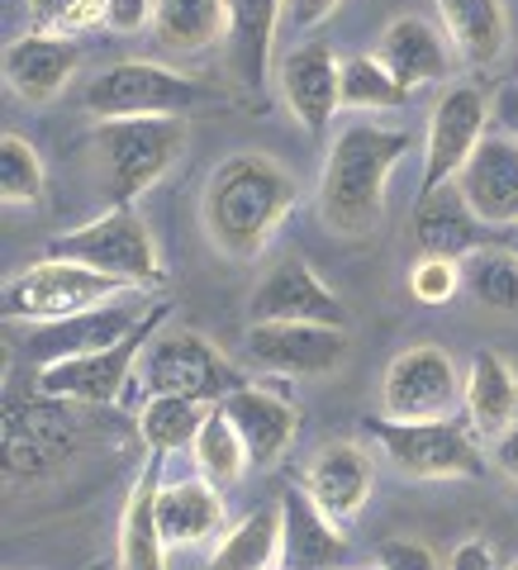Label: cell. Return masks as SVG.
Segmentation results:
<instances>
[{"mask_svg":"<svg viewBox=\"0 0 518 570\" xmlns=\"http://www.w3.org/2000/svg\"><path fill=\"white\" fill-rule=\"evenodd\" d=\"M300 205V181L272 153H228L209 171L201 195V224L214 253L253 262L272 243L276 228Z\"/></svg>","mask_w":518,"mask_h":570,"instance_id":"obj_1","label":"cell"},{"mask_svg":"<svg viewBox=\"0 0 518 570\" xmlns=\"http://www.w3.org/2000/svg\"><path fill=\"white\" fill-rule=\"evenodd\" d=\"M414 148V134L381 129V124H348L338 129L319 176V219L333 238L362 243L385 219L390 176Z\"/></svg>","mask_w":518,"mask_h":570,"instance_id":"obj_2","label":"cell"},{"mask_svg":"<svg viewBox=\"0 0 518 570\" xmlns=\"http://www.w3.org/2000/svg\"><path fill=\"white\" fill-rule=\"evenodd\" d=\"M190 129L182 115L153 119H100L96 124V157L105 171V195L110 205H134L163 176L182 163Z\"/></svg>","mask_w":518,"mask_h":570,"instance_id":"obj_3","label":"cell"},{"mask_svg":"<svg viewBox=\"0 0 518 570\" xmlns=\"http://www.w3.org/2000/svg\"><path fill=\"white\" fill-rule=\"evenodd\" d=\"M48 257L81 262V266H91V272H105L124 285H134V291H163L167 285V266H163V253H157V238L134 205H115V209H105L100 219L71 228V234H58L48 243Z\"/></svg>","mask_w":518,"mask_h":570,"instance_id":"obj_4","label":"cell"},{"mask_svg":"<svg viewBox=\"0 0 518 570\" xmlns=\"http://www.w3.org/2000/svg\"><path fill=\"white\" fill-rule=\"evenodd\" d=\"M77 400H58V395H33L6 400V438H0V452H6V475L10 480H52L58 471L71 466V456L81 448L86 419H81Z\"/></svg>","mask_w":518,"mask_h":570,"instance_id":"obj_5","label":"cell"},{"mask_svg":"<svg viewBox=\"0 0 518 570\" xmlns=\"http://www.w3.org/2000/svg\"><path fill=\"white\" fill-rule=\"evenodd\" d=\"M124 291H134V285L91 272L81 262L43 257L6 281V299L0 305H6L10 324H58V318H77L100 305H115Z\"/></svg>","mask_w":518,"mask_h":570,"instance_id":"obj_6","label":"cell"},{"mask_svg":"<svg viewBox=\"0 0 518 570\" xmlns=\"http://www.w3.org/2000/svg\"><path fill=\"white\" fill-rule=\"evenodd\" d=\"M138 390L148 395H186V400H205L219 404L224 395H234L243 385L238 366L209 343V337L190 333V328H172L157 333L138 356Z\"/></svg>","mask_w":518,"mask_h":570,"instance_id":"obj_7","label":"cell"},{"mask_svg":"<svg viewBox=\"0 0 518 570\" xmlns=\"http://www.w3.org/2000/svg\"><path fill=\"white\" fill-rule=\"evenodd\" d=\"M167 314H172V299H153V309L138 318V328L129 337H119L115 347H100V352L67 356V362L43 366L39 371V390H43V395H58V400H77L86 409L119 404L124 385H129L134 371H138L143 347H148L157 337V328L167 324Z\"/></svg>","mask_w":518,"mask_h":570,"instance_id":"obj_8","label":"cell"},{"mask_svg":"<svg viewBox=\"0 0 518 570\" xmlns=\"http://www.w3.org/2000/svg\"><path fill=\"white\" fill-rule=\"evenodd\" d=\"M81 100L96 119H153V115H186L195 100H205V86L163 62L129 58L91 77Z\"/></svg>","mask_w":518,"mask_h":570,"instance_id":"obj_9","label":"cell"},{"mask_svg":"<svg viewBox=\"0 0 518 570\" xmlns=\"http://www.w3.org/2000/svg\"><path fill=\"white\" fill-rule=\"evenodd\" d=\"M371 438L381 442L390 466L414 475V480H471L480 475V452L471 433L452 419H423V423H400V419H371Z\"/></svg>","mask_w":518,"mask_h":570,"instance_id":"obj_10","label":"cell"},{"mask_svg":"<svg viewBox=\"0 0 518 570\" xmlns=\"http://www.w3.org/2000/svg\"><path fill=\"white\" fill-rule=\"evenodd\" d=\"M490 96L476 81H452L438 96L433 115H428V142H423V181H419V200L442 186H452L467 163L476 157L480 138L490 124Z\"/></svg>","mask_w":518,"mask_h":570,"instance_id":"obj_11","label":"cell"},{"mask_svg":"<svg viewBox=\"0 0 518 570\" xmlns=\"http://www.w3.org/2000/svg\"><path fill=\"white\" fill-rule=\"evenodd\" d=\"M461 371L442 347L414 343L390 356L381 376V409L385 419L423 423V419H448V409L461 400Z\"/></svg>","mask_w":518,"mask_h":570,"instance_id":"obj_12","label":"cell"},{"mask_svg":"<svg viewBox=\"0 0 518 570\" xmlns=\"http://www.w3.org/2000/svg\"><path fill=\"white\" fill-rule=\"evenodd\" d=\"M247 324H333L348 328V305L338 299L314 266L291 253L272 262L247 299Z\"/></svg>","mask_w":518,"mask_h":570,"instance_id":"obj_13","label":"cell"},{"mask_svg":"<svg viewBox=\"0 0 518 570\" xmlns=\"http://www.w3.org/2000/svg\"><path fill=\"white\" fill-rule=\"evenodd\" d=\"M352 337L348 328L333 324H253L243 337V356L257 371H272V376H329L348 362Z\"/></svg>","mask_w":518,"mask_h":570,"instance_id":"obj_14","label":"cell"},{"mask_svg":"<svg viewBox=\"0 0 518 570\" xmlns=\"http://www.w3.org/2000/svg\"><path fill=\"white\" fill-rule=\"evenodd\" d=\"M281 96L285 110L305 134H324L333 115L343 110V62L329 43H295L281 62Z\"/></svg>","mask_w":518,"mask_h":570,"instance_id":"obj_15","label":"cell"},{"mask_svg":"<svg viewBox=\"0 0 518 570\" xmlns=\"http://www.w3.org/2000/svg\"><path fill=\"white\" fill-rule=\"evenodd\" d=\"M457 190L486 228H514L518 224V138L505 129L480 138L467 171L457 176Z\"/></svg>","mask_w":518,"mask_h":570,"instance_id":"obj_16","label":"cell"},{"mask_svg":"<svg viewBox=\"0 0 518 570\" xmlns=\"http://www.w3.org/2000/svg\"><path fill=\"white\" fill-rule=\"evenodd\" d=\"M348 532L338 528L324 509L291 485L281 494V570H343Z\"/></svg>","mask_w":518,"mask_h":570,"instance_id":"obj_17","label":"cell"},{"mask_svg":"<svg viewBox=\"0 0 518 570\" xmlns=\"http://www.w3.org/2000/svg\"><path fill=\"white\" fill-rule=\"evenodd\" d=\"M153 305H100L91 314H77V318H58V324H39V333L25 343V352L43 366L52 362H67V356H86V352H100V347H115L119 337H129L138 328V318L148 314Z\"/></svg>","mask_w":518,"mask_h":570,"instance_id":"obj_18","label":"cell"},{"mask_svg":"<svg viewBox=\"0 0 518 570\" xmlns=\"http://www.w3.org/2000/svg\"><path fill=\"white\" fill-rule=\"evenodd\" d=\"M81 67V48L71 43V33H43L33 29L25 39H14L6 48V81L20 100H58L67 91V81Z\"/></svg>","mask_w":518,"mask_h":570,"instance_id":"obj_19","label":"cell"},{"mask_svg":"<svg viewBox=\"0 0 518 570\" xmlns=\"http://www.w3.org/2000/svg\"><path fill=\"white\" fill-rule=\"evenodd\" d=\"M224 414L234 419L238 438L247 442V456L253 466H276V461L291 452L295 428H300V409L276 395V390H257V385H238L234 395H224Z\"/></svg>","mask_w":518,"mask_h":570,"instance_id":"obj_20","label":"cell"},{"mask_svg":"<svg viewBox=\"0 0 518 570\" xmlns=\"http://www.w3.org/2000/svg\"><path fill=\"white\" fill-rule=\"evenodd\" d=\"M300 485H305V494L333 523H348L371 499V461L356 442H329V448L314 452L305 475H300Z\"/></svg>","mask_w":518,"mask_h":570,"instance_id":"obj_21","label":"cell"},{"mask_svg":"<svg viewBox=\"0 0 518 570\" xmlns=\"http://www.w3.org/2000/svg\"><path fill=\"white\" fill-rule=\"evenodd\" d=\"M285 20V0H228V77L243 96H257L272 67L276 24Z\"/></svg>","mask_w":518,"mask_h":570,"instance_id":"obj_22","label":"cell"},{"mask_svg":"<svg viewBox=\"0 0 518 570\" xmlns=\"http://www.w3.org/2000/svg\"><path fill=\"white\" fill-rule=\"evenodd\" d=\"M409 234H414L419 257L467 262L471 253H480V234H486V224L476 219V209L461 200V190L452 181V186H442L433 195H423V200L414 205V224H409Z\"/></svg>","mask_w":518,"mask_h":570,"instance_id":"obj_23","label":"cell"},{"mask_svg":"<svg viewBox=\"0 0 518 570\" xmlns=\"http://www.w3.org/2000/svg\"><path fill=\"white\" fill-rule=\"evenodd\" d=\"M224 494L214 480L205 475H190V480H167L157 490V523H163V542L167 551L176 547H195L214 538L224 528Z\"/></svg>","mask_w":518,"mask_h":570,"instance_id":"obj_24","label":"cell"},{"mask_svg":"<svg viewBox=\"0 0 518 570\" xmlns=\"http://www.w3.org/2000/svg\"><path fill=\"white\" fill-rule=\"evenodd\" d=\"M163 452L134 480L129 499H124V523H119V566L124 570H167V542L163 523H157V490H163Z\"/></svg>","mask_w":518,"mask_h":570,"instance_id":"obj_25","label":"cell"},{"mask_svg":"<svg viewBox=\"0 0 518 570\" xmlns=\"http://www.w3.org/2000/svg\"><path fill=\"white\" fill-rule=\"evenodd\" d=\"M461 404L471 414V428L480 438H505L518 423V376L499 352H476L461 385Z\"/></svg>","mask_w":518,"mask_h":570,"instance_id":"obj_26","label":"cell"},{"mask_svg":"<svg viewBox=\"0 0 518 570\" xmlns=\"http://www.w3.org/2000/svg\"><path fill=\"white\" fill-rule=\"evenodd\" d=\"M377 58L390 67V77H395L400 86H409V91L442 81L448 67H452L448 43H442L433 33V24L419 20V14H400L395 24H385Z\"/></svg>","mask_w":518,"mask_h":570,"instance_id":"obj_27","label":"cell"},{"mask_svg":"<svg viewBox=\"0 0 518 570\" xmlns=\"http://www.w3.org/2000/svg\"><path fill=\"white\" fill-rule=\"evenodd\" d=\"M438 20L448 29L452 48L476 67H490L495 58H505L509 48V14L505 0H433Z\"/></svg>","mask_w":518,"mask_h":570,"instance_id":"obj_28","label":"cell"},{"mask_svg":"<svg viewBox=\"0 0 518 570\" xmlns=\"http://www.w3.org/2000/svg\"><path fill=\"white\" fill-rule=\"evenodd\" d=\"M228 33V0H157L153 39L167 52H205Z\"/></svg>","mask_w":518,"mask_h":570,"instance_id":"obj_29","label":"cell"},{"mask_svg":"<svg viewBox=\"0 0 518 570\" xmlns=\"http://www.w3.org/2000/svg\"><path fill=\"white\" fill-rule=\"evenodd\" d=\"M272 566H281V509H257L238 528L224 532V542L209 551L205 570H272Z\"/></svg>","mask_w":518,"mask_h":570,"instance_id":"obj_30","label":"cell"},{"mask_svg":"<svg viewBox=\"0 0 518 570\" xmlns=\"http://www.w3.org/2000/svg\"><path fill=\"white\" fill-rule=\"evenodd\" d=\"M209 409L214 404L186 400V395H148V404H143V414H138V433L153 452L172 456L182 448H195V433L205 428Z\"/></svg>","mask_w":518,"mask_h":570,"instance_id":"obj_31","label":"cell"},{"mask_svg":"<svg viewBox=\"0 0 518 570\" xmlns=\"http://www.w3.org/2000/svg\"><path fill=\"white\" fill-rule=\"evenodd\" d=\"M461 291L490 314H518V257L509 247H480L461 262Z\"/></svg>","mask_w":518,"mask_h":570,"instance_id":"obj_32","label":"cell"},{"mask_svg":"<svg viewBox=\"0 0 518 570\" xmlns=\"http://www.w3.org/2000/svg\"><path fill=\"white\" fill-rule=\"evenodd\" d=\"M195 466H201L205 480H214V485H234V480H243V471L253 466V456H247V442L238 438L234 419L224 414V404L209 409L205 428L195 433Z\"/></svg>","mask_w":518,"mask_h":570,"instance_id":"obj_33","label":"cell"},{"mask_svg":"<svg viewBox=\"0 0 518 570\" xmlns=\"http://www.w3.org/2000/svg\"><path fill=\"white\" fill-rule=\"evenodd\" d=\"M409 100V86H400L390 77V67L381 58H366V52H352L343 58V110H400Z\"/></svg>","mask_w":518,"mask_h":570,"instance_id":"obj_34","label":"cell"},{"mask_svg":"<svg viewBox=\"0 0 518 570\" xmlns=\"http://www.w3.org/2000/svg\"><path fill=\"white\" fill-rule=\"evenodd\" d=\"M43 157L29 148L20 134H6L0 138V200L10 209L14 205H33L43 200Z\"/></svg>","mask_w":518,"mask_h":570,"instance_id":"obj_35","label":"cell"},{"mask_svg":"<svg viewBox=\"0 0 518 570\" xmlns=\"http://www.w3.org/2000/svg\"><path fill=\"white\" fill-rule=\"evenodd\" d=\"M461 291V262L452 257H419L409 266V295L423 299V305H448Z\"/></svg>","mask_w":518,"mask_h":570,"instance_id":"obj_36","label":"cell"},{"mask_svg":"<svg viewBox=\"0 0 518 570\" xmlns=\"http://www.w3.org/2000/svg\"><path fill=\"white\" fill-rule=\"evenodd\" d=\"M377 570H442L419 538H385L377 547Z\"/></svg>","mask_w":518,"mask_h":570,"instance_id":"obj_37","label":"cell"},{"mask_svg":"<svg viewBox=\"0 0 518 570\" xmlns=\"http://www.w3.org/2000/svg\"><path fill=\"white\" fill-rule=\"evenodd\" d=\"M157 0H105V29L115 33H143L153 29Z\"/></svg>","mask_w":518,"mask_h":570,"instance_id":"obj_38","label":"cell"},{"mask_svg":"<svg viewBox=\"0 0 518 570\" xmlns=\"http://www.w3.org/2000/svg\"><path fill=\"white\" fill-rule=\"evenodd\" d=\"M343 0H285V24L295 29H319Z\"/></svg>","mask_w":518,"mask_h":570,"instance_id":"obj_39","label":"cell"},{"mask_svg":"<svg viewBox=\"0 0 518 570\" xmlns=\"http://www.w3.org/2000/svg\"><path fill=\"white\" fill-rule=\"evenodd\" d=\"M448 570H499V557H495V547L486 538H467L452 551Z\"/></svg>","mask_w":518,"mask_h":570,"instance_id":"obj_40","label":"cell"},{"mask_svg":"<svg viewBox=\"0 0 518 570\" xmlns=\"http://www.w3.org/2000/svg\"><path fill=\"white\" fill-rule=\"evenodd\" d=\"M77 10V0H29V20L43 33H62V20Z\"/></svg>","mask_w":518,"mask_h":570,"instance_id":"obj_41","label":"cell"},{"mask_svg":"<svg viewBox=\"0 0 518 570\" xmlns=\"http://www.w3.org/2000/svg\"><path fill=\"white\" fill-rule=\"evenodd\" d=\"M490 110H495V124H499V129L518 138V81H514V86H499L495 100H490Z\"/></svg>","mask_w":518,"mask_h":570,"instance_id":"obj_42","label":"cell"},{"mask_svg":"<svg viewBox=\"0 0 518 570\" xmlns=\"http://www.w3.org/2000/svg\"><path fill=\"white\" fill-rule=\"evenodd\" d=\"M105 24V0H77V10L62 20V33H86Z\"/></svg>","mask_w":518,"mask_h":570,"instance_id":"obj_43","label":"cell"},{"mask_svg":"<svg viewBox=\"0 0 518 570\" xmlns=\"http://www.w3.org/2000/svg\"><path fill=\"white\" fill-rule=\"evenodd\" d=\"M490 456H495V466L518 485V423L509 428L505 438H495V452H490Z\"/></svg>","mask_w":518,"mask_h":570,"instance_id":"obj_44","label":"cell"},{"mask_svg":"<svg viewBox=\"0 0 518 570\" xmlns=\"http://www.w3.org/2000/svg\"><path fill=\"white\" fill-rule=\"evenodd\" d=\"M499 247H509V253H514V257H518V224H514V228H509V238H505V243H499Z\"/></svg>","mask_w":518,"mask_h":570,"instance_id":"obj_45","label":"cell"},{"mask_svg":"<svg viewBox=\"0 0 518 570\" xmlns=\"http://www.w3.org/2000/svg\"><path fill=\"white\" fill-rule=\"evenodd\" d=\"M505 570H518V557H514V561H509V566H505Z\"/></svg>","mask_w":518,"mask_h":570,"instance_id":"obj_46","label":"cell"},{"mask_svg":"<svg viewBox=\"0 0 518 570\" xmlns=\"http://www.w3.org/2000/svg\"><path fill=\"white\" fill-rule=\"evenodd\" d=\"M343 570H348V566H343ZM366 570H377V566H366Z\"/></svg>","mask_w":518,"mask_h":570,"instance_id":"obj_47","label":"cell"}]
</instances>
